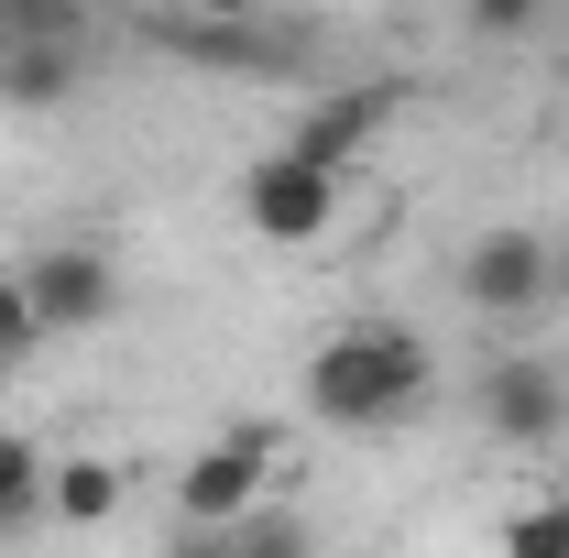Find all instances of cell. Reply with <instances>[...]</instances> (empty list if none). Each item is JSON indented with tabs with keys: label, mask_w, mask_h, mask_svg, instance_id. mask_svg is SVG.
Wrapping results in <instances>:
<instances>
[{
	"label": "cell",
	"mask_w": 569,
	"mask_h": 558,
	"mask_svg": "<svg viewBox=\"0 0 569 558\" xmlns=\"http://www.w3.org/2000/svg\"><path fill=\"white\" fill-rule=\"evenodd\" d=\"M503 548H515V558H569V492L548 482V504L503 515Z\"/></svg>",
	"instance_id": "obj_11"
},
{
	"label": "cell",
	"mask_w": 569,
	"mask_h": 558,
	"mask_svg": "<svg viewBox=\"0 0 569 558\" xmlns=\"http://www.w3.org/2000/svg\"><path fill=\"white\" fill-rule=\"evenodd\" d=\"M548 460H559V492H569V438H559V449H548Z\"/></svg>",
	"instance_id": "obj_17"
},
{
	"label": "cell",
	"mask_w": 569,
	"mask_h": 558,
	"mask_svg": "<svg viewBox=\"0 0 569 558\" xmlns=\"http://www.w3.org/2000/svg\"><path fill=\"white\" fill-rule=\"evenodd\" d=\"M559 296H569V241H559Z\"/></svg>",
	"instance_id": "obj_18"
},
{
	"label": "cell",
	"mask_w": 569,
	"mask_h": 558,
	"mask_svg": "<svg viewBox=\"0 0 569 558\" xmlns=\"http://www.w3.org/2000/svg\"><path fill=\"white\" fill-rule=\"evenodd\" d=\"M263 482H274V427H230L176 471V515L187 526H241L263 504Z\"/></svg>",
	"instance_id": "obj_5"
},
{
	"label": "cell",
	"mask_w": 569,
	"mask_h": 558,
	"mask_svg": "<svg viewBox=\"0 0 569 558\" xmlns=\"http://www.w3.org/2000/svg\"><path fill=\"white\" fill-rule=\"evenodd\" d=\"M44 515H56V526H110V515H121V460H99V449L56 460V471H44Z\"/></svg>",
	"instance_id": "obj_9"
},
{
	"label": "cell",
	"mask_w": 569,
	"mask_h": 558,
	"mask_svg": "<svg viewBox=\"0 0 569 558\" xmlns=\"http://www.w3.org/2000/svg\"><path fill=\"white\" fill-rule=\"evenodd\" d=\"M383 121H395V88H329V99H307L296 121H284V142L296 153H318V165H340L351 176L361 153L383 142Z\"/></svg>",
	"instance_id": "obj_7"
},
{
	"label": "cell",
	"mask_w": 569,
	"mask_h": 558,
	"mask_svg": "<svg viewBox=\"0 0 569 558\" xmlns=\"http://www.w3.org/2000/svg\"><path fill=\"white\" fill-rule=\"evenodd\" d=\"M22 296H33L44 340H88L121 318V263H110V241H44L22 263Z\"/></svg>",
	"instance_id": "obj_4"
},
{
	"label": "cell",
	"mask_w": 569,
	"mask_h": 558,
	"mask_svg": "<svg viewBox=\"0 0 569 558\" xmlns=\"http://www.w3.org/2000/svg\"><path fill=\"white\" fill-rule=\"evenodd\" d=\"M88 56H77V33H11L0 44V110H67Z\"/></svg>",
	"instance_id": "obj_8"
},
{
	"label": "cell",
	"mask_w": 569,
	"mask_h": 558,
	"mask_svg": "<svg viewBox=\"0 0 569 558\" xmlns=\"http://www.w3.org/2000/svg\"><path fill=\"white\" fill-rule=\"evenodd\" d=\"M329 219H340V165H318V153H296V142H274V153L241 176V230H252V241L307 252V241H329Z\"/></svg>",
	"instance_id": "obj_2"
},
{
	"label": "cell",
	"mask_w": 569,
	"mask_h": 558,
	"mask_svg": "<svg viewBox=\"0 0 569 558\" xmlns=\"http://www.w3.org/2000/svg\"><path fill=\"white\" fill-rule=\"evenodd\" d=\"M307 417L340 427V438H383V427H406L427 406V383H438V361H427L417 329H395V318H361V329H329V340L307 350Z\"/></svg>",
	"instance_id": "obj_1"
},
{
	"label": "cell",
	"mask_w": 569,
	"mask_h": 558,
	"mask_svg": "<svg viewBox=\"0 0 569 558\" xmlns=\"http://www.w3.org/2000/svg\"><path fill=\"white\" fill-rule=\"evenodd\" d=\"M482 427H493L503 449H559L569 438V372L559 361H537V350H503L493 372H482Z\"/></svg>",
	"instance_id": "obj_6"
},
{
	"label": "cell",
	"mask_w": 569,
	"mask_h": 558,
	"mask_svg": "<svg viewBox=\"0 0 569 558\" xmlns=\"http://www.w3.org/2000/svg\"><path fill=\"white\" fill-rule=\"evenodd\" d=\"M44 438H22V427H0V537H22L33 515H44Z\"/></svg>",
	"instance_id": "obj_10"
},
{
	"label": "cell",
	"mask_w": 569,
	"mask_h": 558,
	"mask_svg": "<svg viewBox=\"0 0 569 558\" xmlns=\"http://www.w3.org/2000/svg\"><path fill=\"white\" fill-rule=\"evenodd\" d=\"M11 33H77V0H0V44Z\"/></svg>",
	"instance_id": "obj_14"
},
{
	"label": "cell",
	"mask_w": 569,
	"mask_h": 558,
	"mask_svg": "<svg viewBox=\"0 0 569 558\" xmlns=\"http://www.w3.org/2000/svg\"><path fill=\"white\" fill-rule=\"evenodd\" d=\"M537 11H548V0H471V11H460V33H482V44H515V33H537Z\"/></svg>",
	"instance_id": "obj_12"
},
{
	"label": "cell",
	"mask_w": 569,
	"mask_h": 558,
	"mask_svg": "<svg viewBox=\"0 0 569 558\" xmlns=\"http://www.w3.org/2000/svg\"><path fill=\"white\" fill-rule=\"evenodd\" d=\"M460 307H471V318H537V307H559V241L526 230V219L482 230V241L460 252Z\"/></svg>",
	"instance_id": "obj_3"
},
{
	"label": "cell",
	"mask_w": 569,
	"mask_h": 558,
	"mask_svg": "<svg viewBox=\"0 0 569 558\" xmlns=\"http://www.w3.org/2000/svg\"><path fill=\"white\" fill-rule=\"evenodd\" d=\"M11 383H22V350H0V395H11Z\"/></svg>",
	"instance_id": "obj_16"
},
{
	"label": "cell",
	"mask_w": 569,
	"mask_h": 558,
	"mask_svg": "<svg viewBox=\"0 0 569 558\" xmlns=\"http://www.w3.org/2000/svg\"><path fill=\"white\" fill-rule=\"evenodd\" d=\"M0 350H44V318H33V296H22V275H0Z\"/></svg>",
	"instance_id": "obj_13"
},
{
	"label": "cell",
	"mask_w": 569,
	"mask_h": 558,
	"mask_svg": "<svg viewBox=\"0 0 569 558\" xmlns=\"http://www.w3.org/2000/svg\"><path fill=\"white\" fill-rule=\"evenodd\" d=\"M187 11H198V22H252L263 0H187Z\"/></svg>",
	"instance_id": "obj_15"
}]
</instances>
